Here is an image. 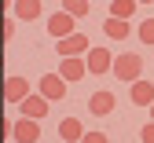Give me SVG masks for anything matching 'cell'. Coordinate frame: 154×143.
<instances>
[{
	"label": "cell",
	"mask_w": 154,
	"mask_h": 143,
	"mask_svg": "<svg viewBox=\"0 0 154 143\" xmlns=\"http://www.w3.org/2000/svg\"><path fill=\"white\" fill-rule=\"evenodd\" d=\"M110 73L118 77V81H125V85H136V81H140V73H143V59H140L136 51L114 55V66H110Z\"/></svg>",
	"instance_id": "1"
},
{
	"label": "cell",
	"mask_w": 154,
	"mask_h": 143,
	"mask_svg": "<svg viewBox=\"0 0 154 143\" xmlns=\"http://www.w3.org/2000/svg\"><path fill=\"white\" fill-rule=\"evenodd\" d=\"M88 37L85 33H70V37H63V40H55V51H59V59H85L88 55Z\"/></svg>",
	"instance_id": "2"
},
{
	"label": "cell",
	"mask_w": 154,
	"mask_h": 143,
	"mask_svg": "<svg viewBox=\"0 0 154 143\" xmlns=\"http://www.w3.org/2000/svg\"><path fill=\"white\" fill-rule=\"evenodd\" d=\"M29 95V81L26 77H4L0 81V99H8V103H22V99Z\"/></svg>",
	"instance_id": "3"
},
{
	"label": "cell",
	"mask_w": 154,
	"mask_h": 143,
	"mask_svg": "<svg viewBox=\"0 0 154 143\" xmlns=\"http://www.w3.org/2000/svg\"><path fill=\"white\" fill-rule=\"evenodd\" d=\"M37 88H41L37 95H41V99H48V103H59V99H66V81H63L59 73H44Z\"/></svg>",
	"instance_id": "4"
},
{
	"label": "cell",
	"mask_w": 154,
	"mask_h": 143,
	"mask_svg": "<svg viewBox=\"0 0 154 143\" xmlns=\"http://www.w3.org/2000/svg\"><path fill=\"white\" fill-rule=\"evenodd\" d=\"M70 33H77V18L66 15V11H55V15L48 18V37H51V40H63V37H70Z\"/></svg>",
	"instance_id": "5"
},
{
	"label": "cell",
	"mask_w": 154,
	"mask_h": 143,
	"mask_svg": "<svg viewBox=\"0 0 154 143\" xmlns=\"http://www.w3.org/2000/svg\"><path fill=\"white\" fill-rule=\"evenodd\" d=\"M110 66H114L110 48H88V55H85V70L88 73H110Z\"/></svg>",
	"instance_id": "6"
},
{
	"label": "cell",
	"mask_w": 154,
	"mask_h": 143,
	"mask_svg": "<svg viewBox=\"0 0 154 143\" xmlns=\"http://www.w3.org/2000/svg\"><path fill=\"white\" fill-rule=\"evenodd\" d=\"M18 107H22V117H29V121H44V117H48V110H51V103H48V99L33 95V92H29Z\"/></svg>",
	"instance_id": "7"
},
{
	"label": "cell",
	"mask_w": 154,
	"mask_h": 143,
	"mask_svg": "<svg viewBox=\"0 0 154 143\" xmlns=\"http://www.w3.org/2000/svg\"><path fill=\"white\" fill-rule=\"evenodd\" d=\"M41 121H29V117H18V121H11V136L18 139V143H37L41 139Z\"/></svg>",
	"instance_id": "8"
},
{
	"label": "cell",
	"mask_w": 154,
	"mask_h": 143,
	"mask_svg": "<svg viewBox=\"0 0 154 143\" xmlns=\"http://www.w3.org/2000/svg\"><path fill=\"white\" fill-rule=\"evenodd\" d=\"M128 99H132L136 107H150V103H154V85L140 77L136 85H128Z\"/></svg>",
	"instance_id": "9"
},
{
	"label": "cell",
	"mask_w": 154,
	"mask_h": 143,
	"mask_svg": "<svg viewBox=\"0 0 154 143\" xmlns=\"http://www.w3.org/2000/svg\"><path fill=\"white\" fill-rule=\"evenodd\" d=\"M81 136H85V125L77 117H63L59 121V139L63 143H81Z\"/></svg>",
	"instance_id": "10"
},
{
	"label": "cell",
	"mask_w": 154,
	"mask_h": 143,
	"mask_svg": "<svg viewBox=\"0 0 154 143\" xmlns=\"http://www.w3.org/2000/svg\"><path fill=\"white\" fill-rule=\"evenodd\" d=\"M15 18H18V22H33V18H41V0H15Z\"/></svg>",
	"instance_id": "11"
},
{
	"label": "cell",
	"mask_w": 154,
	"mask_h": 143,
	"mask_svg": "<svg viewBox=\"0 0 154 143\" xmlns=\"http://www.w3.org/2000/svg\"><path fill=\"white\" fill-rule=\"evenodd\" d=\"M114 103H118V99H114V92H95V95L88 99V110H92L95 117H106V114L114 110Z\"/></svg>",
	"instance_id": "12"
},
{
	"label": "cell",
	"mask_w": 154,
	"mask_h": 143,
	"mask_svg": "<svg viewBox=\"0 0 154 143\" xmlns=\"http://www.w3.org/2000/svg\"><path fill=\"white\" fill-rule=\"evenodd\" d=\"M88 70H85V59H63V66H59V77L66 81V85H73V81H81Z\"/></svg>",
	"instance_id": "13"
},
{
	"label": "cell",
	"mask_w": 154,
	"mask_h": 143,
	"mask_svg": "<svg viewBox=\"0 0 154 143\" xmlns=\"http://www.w3.org/2000/svg\"><path fill=\"white\" fill-rule=\"evenodd\" d=\"M103 33L110 40H125V37H132V26L121 22V18H106V22H103Z\"/></svg>",
	"instance_id": "14"
},
{
	"label": "cell",
	"mask_w": 154,
	"mask_h": 143,
	"mask_svg": "<svg viewBox=\"0 0 154 143\" xmlns=\"http://www.w3.org/2000/svg\"><path fill=\"white\" fill-rule=\"evenodd\" d=\"M136 0H110V18H121V22H128L132 15H136Z\"/></svg>",
	"instance_id": "15"
},
{
	"label": "cell",
	"mask_w": 154,
	"mask_h": 143,
	"mask_svg": "<svg viewBox=\"0 0 154 143\" xmlns=\"http://www.w3.org/2000/svg\"><path fill=\"white\" fill-rule=\"evenodd\" d=\"M63 11L73 18H85V15H92V4L88 0H63Z\"/></svg>",
	"instance_id": "16"
},
{
	"label": "cell",
	"mask_w": 154,
	"mask_h": 143,
	"mask_svg": "<svg viewBox=\"0 0 154 143\" xmlns=\"http://www.w3.org/2000/svg\"><path fill=\"white\" fill-rule=\"evenodd\" d=\"M136 37L143 40V44H154V18H143L140 30H136Z\"/></svg>",
	"instance_id": "17"
},
{
	"label": "cell",
	"mask_w": 154,
	"mask_h": 143,
	"mask_svg": "<svg viewBox=\"0 0 154 143\" xmlns=\"http://www.w3.org/2000/svg\"><path fill=\"white\" fill-rule=\"evenodd\" d=\"M15 37V18H0V40H11Z\"/></svg>",
	"instance_id": "18"
},
{
	"label": "cell",
	"mask_w": 154,
	"mask_h": 143,
	"mask_svg": "<svg viewBox=\"0 0 154 143\" xmlns=\"http://www.w3.org/2000/svg\"><path fill=\"white\" fill-rule=\"evenodd\" d=\"M81 143H110V136H106V132H88V129H85Z\"/></svg>",
	"instance_id": "19"
},
{
	"label": "cell",
	"mask_w": 154,
	"mask_h": 143,
	"mask_svg": "<svg viewBox=\"0 0 154 143\" xmlns=\"http://www.w3.org/2000/svg\"><path fill=\"white\" fill-rule=\"evenodd\" d=\"M140 139L143 143H154V121H147V125L140 129Z\"/></svg>",
	"instance_id": "20"
},
{
	"label": "cell",
	"mask_w": 154,
	"mask_h": 143,
	"mask_svg": "<svg viewBox=\"0 0 154 143\" xmlns=\"http://www.w3.org/2000/svg\"><path fill=\"white\" fill-rule=\"evenodd\" d=\"M15 8V0H0V15H4V11H11Z\"/></svg>",
	"instance_id": "21"
},
{
	"label": "cell",
	"mask_w": 154,
	"mask_h": 143,
	"mask_svg": "<svg viewBox=\"0 0 154 143\" xmlns=\"http://www.w3.org/2000/svg\"><path fill=\"white\" fill-rule=\"evenodd\" d=\"M136 4H154V0H136Z\"/></svg>",
	"instance_id": "22"
},
{
	"label": "cell",
	"mask_w": 154,
	"mask_h": 143,
	"mask_svg": "<svg viewBox=\"0 0 154 143\" xmlns=\"http://www.w3.org/2000/svg\"><path fill=\"white\" fill-rule=\"evenodd\" d=\"M150 121H154V103H150Z\"/></svg>",
	"instance_id": "23"
}]
</instances>
